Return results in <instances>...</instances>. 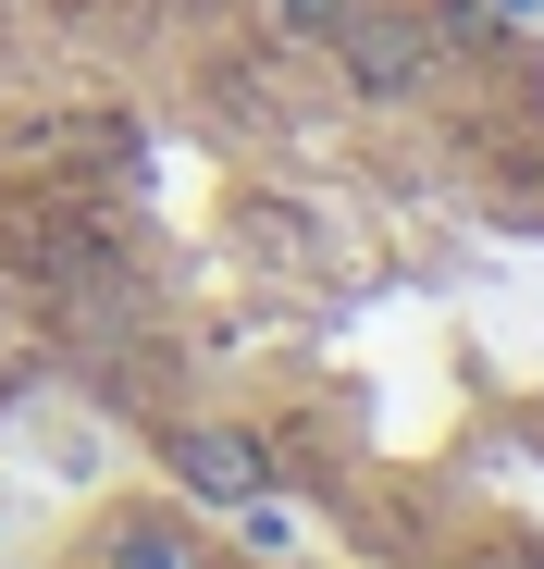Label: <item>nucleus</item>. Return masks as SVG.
Instances as JSON below:
<instances>
[{
    "instance_id": "3",
    "label": "nucleus",
    "mask_w": 544,
    "mask_h": 569,
    "mask_svg": "<svg viewBox=\"0 0 544 569\" xmlns=\"http://www.w3.org/2000/svg\"><path fill=\"white\" fill-rule=\"evenodd\" d=\"M260 13H272V26H285V38H334V26L359 13V0H260Z\"/></svg>"
},
{
    "instance_id": "1",
    "label": "nucleus",
    "mask_w": 544,
    "mask_h": 569,
    "mask_svg": "<svg viewBox=\"0 0 544 569\" xmlns=\"http://www.w3.org/2000/svg\"><path fill=\"white\" fill-rule=\"evenodd\" d=\"M334 50H346V74L372 87V100H396V87L433 74V26H421V13H346Z\"/></svg>"
},
{
    "instance_id": "4",
    "label": "nucleus",
    "mask_w": 544,
    "mask_h": 569,
    "mask_svg": "<svg viewBox=\"0 0 544 569\" xmlns=\"http://www.w3.org/2000/svg\"><path fill=\"white\" fill-rule=\"evenodd\" d=\"M124 569H173V557H161V545H149V532H137V545H124Z\"/></svg>"
},
{
    "instance_id": "2",
    "label": "nucleus",
    "mask_w": 544,
    "mask_h": 569,
    "mask_svg": "<svg viewBox=\"0 0 544 569\" xmlns=\"http://www.w3.org/2000/svg\"><path fill=\"white\" fill-rule=\"evenodd\" d=\"M173 470H187V496H211V508H248V496L272 483V458H260L248 433H223V421L173 433Z\"/></svg>"
},
{
    "instance_id": "5",
    "label": "nucleus",
    "mask_w": 544,
    "mask_h": 569,
    "mask_svg": "<svg viewBox=\"0 0 544 569\" xmlns=\"http://www.w3.org/2000/svg\"><path fill=\"white\" fill-rule=\"evenodd\" d=\"M495 13H544V0H495Z\"/></svg>"
}]
</instances>
